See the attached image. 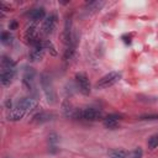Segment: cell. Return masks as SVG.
<instances>
[{
    "label": "cell",
    "mask_w": 158,
    "mask_h": 158,
    "mask_svg": "<svg viewBox=\"0 0 158 158\" xmlns=\"http://www.w3.org/2000/svg\"><path fill=\"white\" fill-rule=\"evenodd\" d=\"M147 144H148V147H149L151 149L158 147V135H152V136L148 138Z\"/></svg>",
    "instance_id": "cell-19"
},
{
    "label": "cell",
    "mask_w": 158,
    "mask_h": 158,
    "mask_svg": "<svg viewBox=\"0 0 158 158\" xmlns=\"http://www.w3.org/2000/svg\"><path fill=\"white\" fill-rule=\"evenodd\" d=\"M32 49L30 52V60L31 62H40L43 56H44V52H46V46H44V41L43 40H38L36 43H33L32 46Z\"/></svg>",
    "instance_id": "cell-5"
},
{
    "label": "cell",
    "mask_w": 158,
    "mask_h": 158,
    "mask_svg": "<svg viewBox=\"0 0 158 158\" xmlns=\"http://www.w3.org/2000/svg\"><path fill=\"white\" fill-rule=\"evenodd\" d=\"M58 139H59V137H58L57 133H54V132L49 133V136H48V141H49V143H51L52 146H56V143L58 142Z\"/></svg>",
    "instance_id": "cell-21"
},
{
    "label": "cell",
    "mask_w": 158,
    "mask_h": 158,
    "mask_svg": "<svg viewBox=\"0 0 158 158\" xmlns=\"http://www.w3.org/2000/svg\"><path fill=\"white\" fill-rule=\"evenodd\" d=\"M139 120H158L157 114H144L139 116Z\"/></svg>",
    "instance_id": "cell-22"
},
{
    "label": "cell",
    "mask_w": 158,
    "mask_h": 158,
    "mask_svg": "<svg viewBox=\"0 0 158 158\" xmlns=\"http://www.w3.org/2000/svg\"><path fill=\"white\" fill-rule=\"evenodd\" d=\"M57 25V15L56 14H49L46 16V19L43 20L42 23V32L44 35H51L53 33L54 28Z\"/></svg>",
    "instance_id": "cell-7"
},
{
    "label": "cell",
    "mask_w": 158,
    "mask_h": 158,
    "mask_svg": "<svg viewBox=\"0 0 158 158\" xmlns=\"http://www.w3.org/2000/svg\"><path fill=\"white\" fill-rule=\"evenodd\" d=\"M1 70H16V63L7 56L1 57Z\"/></svg>",
    "instance_id": "cell-15"
},
{
    "label": "cell",
    "mask_w": 158,
    "mask_h": 158,
    "mask_svg": "<svg viewBox=\"0 0 158 158\" xmlns=\"http://www.w3.org/2000/svg\"><path fill=\"white\" fill-rule=\"evenodd\" d=\"M25 40H26V42L28 43V44H33V43H36L38 40H40V37H38V35H37V27H36V25L35 23H30L27 27H26V31H25Z\"/></svg>",
    "instance_id": "cell-9"
},
{
    "label": "cell",
    "mask_w": 158,
    "mask_h": 158,
    "mask_svg": "<svg viewBox=\"0 0 158 158\" xmlns=\"http://www.w3.org/2000/svg\"><path fill=\"white\" fill-rule=\"evenodd\" d=\"M121 118H122V116L120 114H110L104 118V126L110 130H114L118 126V121Z\"/></svg>",
    "instance_id": "cell-10"
},
{
    "label": "cell",
    "mask_w": 158,
    "mask_h": 158,
    "mask_svg": "<svg viewBox=\"0 0 158 158\" xmlns=\"http://www.w3.org/2000/svg\"><path fill=\"white\" fill-rule=\"evenodd\" d=\"M143 156V151L141 147H137L136 149H133V152L131 153V158H142Z\"/></svg>",
    "instance_id": "cell-20"
},
{
    "label": "cell",
    "mask_w": 158,
    "mask_h": 158,
    "mask_svg": "<svg viewBox=\"0 0 158 158\" xmlns=\"http://www.w3.org/2000/svg\"><path fill=\"white\" fill-rule=\"evenodd\" d=\"M40 83H41V86H42V90H43V94L47 99V102L53 105L57 102V93L54 90V86H53V81H52V78L51 75L47 73V72H43L41 75H40Z\"/></svg>",
    "instance_id": "cell-1"
},
{
    "label": "cell",
    "mask_w": 158,
    "mask_h": 158,
    "mask_svg": "<svg viewBox=\"0 0 158 158\" xmlns=\"http://www.w3.org/2000/svg\"><path fill=\"white\" fill-rule=\"evenodd\" d=\"M16 77V70H1L0 74V81L2 86H7L12 83V80Z\"/></svg>",
    "instance_id": "cell-12"
},
{
    "label": "cell",
    "mask_w": 158,
    "mask_h": 158,
    "mask_svg": "<svg viewBox=\"0 0 158 158\" xmlns=\"http://www.w3.org/2000/svg\"><path fill=\"white\" fill-rule=\"evenodd\" d=\"M102 5H104L102 1H89V2H86V5H85V10H86L89 14H93V12L100 10V9L102 7Z\"/></svg>",
    "instance_id": "cell-16"
},
{
    "label": "cell",
    "mask_w": 158,
    "mask_h": 158,
    "mask_svg": "<svg viewBox=\"0 0 158 158\" xmlns=\"http://www.w3.org/2000/svg\"><path fill=\"white\" fill-rule=\"evenodd\" d=\"M35 79H36V70L32 67H23L22 72V84L26 88V90L32 91L35 88Z\"/></svg>",
    "instance_id": "cell-4"
},
{
    "label": "cell",
    "mask_w": 158,
    "mask_h": 158,
    "mask_svg": "<svg viewBox=\"0 0 158 158\" xmlns=\"http://www.w3.org/2000/svg\"><path fill=\"white\" fill-rule=\"evenodd\" d=\"M53 118H54V115L52 112L41 111V112H37L36 115H33L32 122H35V123H43V122H48V121H51Z\"/></svg>",
    "instance_id": "cell-11"
},
{
    "label": "cell",
    "mask_w": 158,
    "mask_h": 158,
    "mask_svg": "<svg viewBox=\"0 0 158 158\" xmlns=\"http://www.w3.org/2000/svg\"><path fill=\"white\" fill-rule=\"evenodd\" d=\"M26 114H27V111L25 110V107L17 101V102L15 104V106L10 110L7 117H9V120H11V121H19V120H21Z\"/></svg>",
    "instance_id": "cell-8"
},
{
    "label": "cell",
    "mask_w": 158,
    "mask_h": 158,
    "mask_svg": "<svg viewBox=\"0 0 158 158\" xmlns=\"http://www.w3.org/2000/svg\"><path fill=\"white\" fill-rule=\"evenodd\" d=\"M75 81H77V85L80 90L81 94L84 95H89L90 91H91V88H90V81H89V78L85 73L83 72H79L75 74Z\"/></svg>",
    "instance_id": "cell-6"
},
{
    "label": "cell",
    "mask_w": 158,
    "mask_h": 158,
    "mask_svg": "<svg viewBox=\"0 0 158 158\" xmlns=\"http://www.w3.org/2000/svg\"><path fill=\"white\" fill-rule=\"evenodd\" d=\"M73 117L77 120H85V121H98L102 117V111L95 107H86V109H75Z\"/></svg>",
    "instance_id": "cell-2"
},
{
    "label": "cell",
    "mask_w": 158,
    "mask_h": 158,
    "mask_svg": "<svg viewBox=\"0 0 158 158\" xmlns=\"http://www.w3.org/2000/svg\"><path fill=\"white\" fill-rule=\"evenodd\" d=\"M19 102L25 107V110L27 112L33 111L37 107V105H38V101L35 98H22L21 100H19Z\"/></svg>",
    "instance_id": "cell-13"
},
{
    "label": "cell",
    "mask_w": 158,
    "mask_h": 158,
    "mask_svg": "<svg viewBox=\"0 0 158 158\" xmlns=\"http://www.w3.org/2000/svg\"><path fill=\"white\" fill-rule=\"evenodd\" d=\"M28 17L32 22H36V21H40L42 19H46V11L43 7H36L33 10L30 11L28 14Z\"/></svg>",
    "instance_id": "cell-14"
},
{
    "label": "cell",
    "mask_w": 158,
    "mask_h": 158,
    "mask_svg": "<svg viewBox=\"0 0 158 158\" xmlns=\"http://www.w3.org/2000/svg\"><path fill=\"white\" fill-rule=\"evenodd\" d=\"M109 156L111 158H126L128 156V153L123 149H112L109 152Z\"/></svg>",
    "instance_id": "cell-17"
},
{
    "label": "cell",
    "mask_w": 158,
    "mask_h": 158,
    "mask_svg": "<svg viewBox=\"0 0 158 158\" xmlns=\"http://www.w3.org/2000/svg\"><path fill=\"white\" fill-rule=\"evenodd\" d=\"M17 27H19V23H17L16 20H12V21L9 23V28H10V30H16Z\"/></svg>",
    "instance_id": "cell-24"
},
{
    "label": "cell",
    "mask_w": 158,
    "mask_h": 158,
    "mask_svg": "<svg viewBox=\"0 0 158 158\" xmlns=\"http://www.w3.org/2000/svg\"><path fill=\"white\" fill-rule=\"evenodd\" d=\"M44 46H46V49H49L51 51V53L53 54V56H56L57 54V52H56V48H54V46H53V43L51 42V41H44Z\"/></svg>",
    "instance_id": "cell-23"
},
{
    "label": "cell",
    "mask_w": 158,
    "mask_h": 158,
    "mask_svg": "<svg viewBox=\"0 0 158 158\" xmlns=\"http://www.w3.org/2000/svg\"><path fill=\"white\" fill-rule=\"evenodd\" d=\"M121 73L120 72H110V73H107L106 75H104L102 78H100L98 81H96V84H95V86L98 88V89H106V88H110V86H112L114 84H116L120 79H121Z\"/></svg>",
    "instance_id": "cell-3"
},
{
    "label": "cell",
    "mask_w": 158,
    "mask_h": 158,
    "mask_svg": "<svg viewBox=\"0 0 158 158\" xmlns=\"http://www.w3.org/2000/svg\"><path fill=\"white\" fill-rule=\"evenodd\" d=\"M12 35L10 33V32H7V31H4V32H1V36H0V40H1V43L2 44H10L11 42H12Z\"/></svg>",
    "instance_id": "cell-18"
}]
</instances>
